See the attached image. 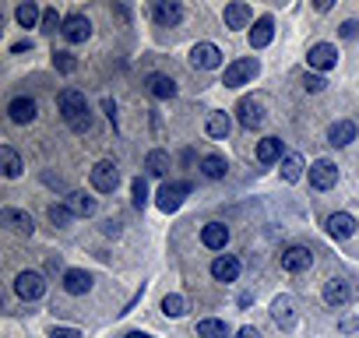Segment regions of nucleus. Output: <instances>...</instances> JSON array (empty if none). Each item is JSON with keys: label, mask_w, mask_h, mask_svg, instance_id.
Returning <instances> with one entry per match:
<instances>
[{"label": "nucleus", "mask_w": 359, "mask_h": 338, "mask_svg": "<svg viewBox=\"0 0 359 338\" xmlns=\"http://www.w3.org/2000/svg\"><path fill=\"white\" fill-rule=\"evenodd\" d=\"M60 117L67 120V127H71L74 134L92 131V110H88L85 92H78V89H64V92H60Z\"/></svg>", "instance_id": "f257e3e1"}, {"label": "nucleus", "mask_w": 359, "mask_h": 338, "mask_svg": "<svg viewBox=\"0 0 359 338\" xmlns=\"http://www.w3.org/2000/svg\"><path fill=\"white\" fill-rule=\"evenodd\" d=\"M257 71H261V64H257L254 57L233 60V64L226 67V74H222V84H226V89H240V84H247V81L257 78Z\"/></svg>", "instance_id": "f03ea898"}, {"label": "nucleus", "mask_w": 359, "mask_h": 338, "mask_svg": "<svg viewBox=\"0 0 359 338\" xmlns=\"http://www.w3.org/2000/svg\"><path fill=\"white\" fill-rule=\"evenodd\" d=\"M92 187H96L99 194H113V191L120 187V166H117L113 159H103V162L92 166Z\"/></svg>", "instance_id": "7ed1b4c3"}, {"label": "nucleus", "mask_w": 359, "mask_h": 338, "mask_svg": "<svg viewBox=\"0 0 359 338\" xmlns=\"http://www.w3.org/2000/svg\"><path fill=\"white\" fill-rule=\"evenodd\" d=\"M191 194V184L187 180H169V184H162L159 187V194H155V205L162 208V212H176L180 205H184V198Z\"/></svg>", "instance_id": "20e7f679"}, {"label": "nucleus", "mask_w": 359, "mask_h": 338, "mask_svg": "<svg viewBox=\"0 0 359 338\" xmlns=\"http://www.w3.org/2000/svg\"><path fill=\"white\" fill-rule=\"evenodd\" d=\"M335 184H338V166H335L331 159H317V162L310 166V187L331 191Z\"/></svg>", "instance_id": "39448f33"}, {"label": "nucleus", "mask_w": 359, "mask_h": 338, "mask_svg": "<svg viewBox=\"0 0 359 338\" xmlns=\"http://www.w3.org/2000/svg\"><path fill=\"white\" fill-rule=\"evenodd\" d=\"M219 64H222V50L215 43H198L191 50V67L194 71H215Z\"/></svg>", "instance_id": "423d86ee"}, {"label": "nucleus", "mask_w": 359, "mask_h": 338, "mask_svg": "<svg viewBox=\"0 0 359 338\" xmlns=\"http://www.w3.org/2000/svg\"><path fill=\"white\" fill-rule=\"evenodd\" d=\"M15 293H18L22 300H39V296L46 293V279H43V272H18V279H15Z\"/></svg>", "instance_id": "0eeeda50"}, {"label": "nucleus", "mask_w": 359, "mask_h": 338, "mask_svg": "<svg viewBox=\"0 0 359 338\" xmlns=\"http://www.w3.org/2000/svg\"><path fill=\"white\" fill-rule=\"evenodd\" d=\"M60 36H64L67 43H85L88 36H92V22H88L85 15H67V18H64Z\"/></svg>", "instance_id": "6e6552de"}, {"label": "nucleus", "mask_w": 359, "mask_h": 338, "mask_svg": "<svg viewBox=\"0 0 359 338\" xmlns=\"http://www.w3.org/2000/svg\"><path fill=\"white\" fill-rule=\"evenodd\" d=\"M310 265H314V254H310L307 247H289V250H282V268H286V272L300 275V272H307Z\"/></svg>", "instance_id": "1a4fd4ad"}, {"label": "nucleus", "mask_w": 359, "mask_h": 338, "mask_svg": "<svg viewBox=\"0 0 359 338\" xmlns=\"http://www.w3.org/2000/svg\"><path fill=\"white\" fill-rule=\"evenodd\" d=\"M152 18H155V25H162V29H173L180 18H184V8H180L176 0H159V4L152 8Z\"/></svg>", "instance_id": "9d476101"}, {"label": "nucleus", "mask_w": 359, "mask_h": 338, "mask_svg": "<svg viewBox=\"0 0 359 338\" xmlns=\"http://www.w3.org/2000/svg\"><path fill=\"white\" fill-rule=\"evenodd\" d=\"M310 67L314 71H331L335 64H338V50L331 46V43H317V46H310Z\"/></svg>", "instance_id": "9b49d317"}, {"label": "nucleus", "mask_w": 359, "mask_h": 338, "mask_svg": "<svg viewBox=\"0 0 359 338\" xmlns=\"http://www.w3.org/2000/svg\"><path fill=\"white\" fill-rule=\"evenodd\" d=\"M349 296H352V286H349L345 279H338V275H335V279H328V282H324V303H328V307H345V303H349Z\"/></svg>", "instance_id": "f8f14e48"}, {"label": "nucleus", "mask_w": 359, "mask_h": 338, "mask_svg": "<svg viewBox=\"0 0 359 338\" xmlns=\"http://www.w3.org/2000/svg\"><path fill=\"white\" fill-rule=\"evenodd\" d=\"M8 117H11V124H32L36 120V99H29V96L11 99L8 103Z\"/></svg>", "instance_id": "ddd939ff"}, {"label": "nucleus", "mask_w": 359, "mask_h": 338, "mask_svg": "<svg viewBox=\"0 0 359 338\" xmlns=\"http://www.w3.org/2000/svg\"><path fill=\"white\" fill-rule=\"evenodd\" d=\"M201 243H205L208 250H226V243H229V226H226V222H208V226L201 229Z\"/></svg>", "instance_id": "4468645a"}, {"label": "nucleus", "mask_w": 359, "mask_h": 338, "mask_svg": "<svg viewBox=\"0 0 359 338\" xmlns=\"http://www.w3.org/2000/svg\"><path fill=\"white\" fill-rule=\"evenodd\" d=\"M212 275L219 282H236L240 279V261L233 258V254H219V258L212 261Z\"/></svg>", "instance_id": "2eb2a0df"}, {"label": "nucleus", "mask_w": 359, "mask_h": 338, "mask_svg": "<svg viewBox=\"0 0 359 338\" xmlns=\"http://www.w3.org/2000/svg\"><path fill=\"white\" fill-rule=\"evenodd\" d=\"M236 113H240V124H243L247 131H254V127H261V124H264V110H261V103H257V99H240Z\"/></svg>", "instance_id": "dca6fc26"}, {"label": "nucleus", "mask_w": 359, "mask_h": 338, "mask_svg": "<svg viewBox=\"0 0 359 338\" xmlns=\"http://www.w3.org/2000/svg\"><path fill=\"white\" fill-rule=\"evenodd\" d=\"M64 289H67L71 296H85L88 289H92V275L81 272V268H67V272H64Z\"/></svg>", "instance_id": "f3484780"}, {"label": "nucleus", "mask_w": 359, "mask_h": 338, "mask_svg": "<svg viewBox=\"0 0 359 338\" xmlns=\"http://www.w3.org/2000/svg\"><path fill=\"white\" fill-rule=\"evenodd\" d=\"M0 219H4V226H11V229L22 233V236H32V229H36L32 215H29V212H18V208H4V212H0Z\"/></svg>", "instance_id": "a211bd4d"}, {"label": "nucleus", "mask_w": 359, "mask_h": 338, "mask_svg": "<svg viewBox=\"0 0 359 338\" xmlns=\"http://www.w3.org/2000/svg\"><path fill=\"white\" fill-rule=\"evenodd\" d=\"M352 141H356V124H352V120H338V124L328 127V145L345 148V145H352Z\"/></svg>", "instance_id": "6ab92c4d"}, {"label": "nucleus", "mask_w": 359, "mask_h": 338, "mask_svg": "<svg viewBox=\"0 0 359 338\" xmlns=\"http://www.w3.org/2000/svg\"><path fill=\"white\" fill-rule=\"evenodd\" d=\"M272 317H275L279 328H293L296 324V303H293V296H279L272 303Z\"/></svg>", "instance_id": "aec40b11"}, {"label": "nucleus", "mask_w": 359, "mask_h": 338, "mask_svg": "<svg viewBox=\"0 0 359 338\" xmlns=\"http://www.w3.org/2000/svg\"><path fill=\"white\" fill-rule=\"evenodd\" d=\"M272 39H275V22H272V18H257L254 29H250V46H254V50H264Z\"/></svg>", "instance_id": "412c9836"}, {"label": "nucleus", "mask_w": 359, "mask_h": 338, "mask_svg": "<svg viewBox=\"0 0 359 338\" xmlns=\"http://www.w3.org/2000/svg\"><path fill=\"white\" fill-rule=\"evenodd\" d=\"M328 233H331L335 240H349V236L356 233V219H352L349 212H335V215L328 219Z\"/></svg>", "instance_id": "4be33fe9"}, {"label": "nucleus", "mask_w": 359, "mask_h": 338, "mask_svg": "<svg viewBox=\"0 0 359 338\" xmlns=\"http://www.w3.org/2000/svg\"><path fill=\"white\" fill-rule=\"evenodd\" d=\"M148 92L155 99H173L176 96V81L169 74H148Z\"/></svg>", "instance_id": "5701e85b"}, {"label": "nucleus", "mask_w": 359, "mask_h": 338, "mask_svg": "<svg viewBox=\"0 0 359 338\" xmlns=\"http://www.w3.org/2000/svg\"><path fill=\"white\" fill-rule=\"evenodd\" d=\"M226 29H247L250 25V18H254V11L247 8V4H226Z\"/></svg>", "instance_id": "b1692460"}, {"label": "nucleus", "mask_w": 359, "mask_h": 338, "mask_svg": "<svg viewBox=\"0 0 359 338\" xmlns=\"http://www.w3.org/2000/svg\"><path fill=\"white\" fill-rule=\"evenodd\" d=\"M257 162H264V166L282 162V141H279V138H264V141H257Z\"/></svg>", "instance_id": "393cba45"}, {"label": "nucleus", "mask_w": 359, "mask_h": 338, "mask_svg": "<svg viewBox=\"0 0 359 338\" xmlns=\"http://www.w3.org/2000/svg\"><path fill=\"white\" fill-rule=\"evenodd\" d=\"M0 166H4V177H8V180H18V177H22V155H18L11 145L0 148Z\"/></svg>", "instance_id": "a878e982"}, {"label": "nucleus", "mask_w": 359, "mask_h": 338, "mask_svg": "<svg viewBox=\"0 0 359 338\" xmlns=\"http://www.w3.org/2000/svg\"><path fill=\"white\" fill-rule=\"evenodd\" d=\"M205 131H208V138H219V141H222V138H229V131H233V117L219 110V113H212V117H208Z\"/></svg>", "instance_id": "bb28decb"}, {"label": "nucleus", "mask_w": 359, "mask_h": 338, "mask_svg": "<svg viewBox=\"0 0 359 338\" xmlns=\"http://www.w3.org/2000/svg\"><path fill=\"white\" fill-rule=\"evenodd\" d=\"M198 338H229V324L219 317H205L198 324Z\"/></svg>", "instance_id": "cd10ccee"}, {"label": "nucleus", "mask_w": 359, "mask_h": 338, "mask_svg": "<svg viewBox=\"0 0 359 338\" xmlns=\"http://www.w3.org/2000/svg\"><path fill=\"white\" fill-rule=\"evenodd\" d=\"M226 169H229V166H226L222 155H205V159H201V173H205L208 180H222Z\"/></svg>", "instance_id": "c85d7f7f"}, {"label": "nucleus", "mask_w": 359, "mask_h": 338, "mask_svg": "<svg viewBox=\"0 0 359 338\" xmlns=\"http://www.w3.org/2000/svg\"><path fill=\"white\" fill-rule=\"evenodd\" d=\"M166 169H169V155L166 152H148V159H145V173L148 177H166Z\"/></svg>", "instance_id": "c756f323"}, {"label": "nucleus", "mask_w": 359, "mask_h": 338, "mask_svg": "<svg viewBox=\"0 0 359 338\" xmlns=\"http://www.w3.org/2000/svg\"><path fill=\"white\" fill-rule=\"evenodd\" d=\"M15 15H18V25H22V29H36V25H43V11L32 4V0H29V4H18Z\"/></svg>", "instance_id": "7c9ffc66"}, {"label": "nucleus", "mask_w": 359, "mask_h": 338, "mask_svg": "<svg viewBox=\"0 0 359 338\" xmlns=\"http://www.w3.org/2000/svg\"><path fill=\"white\" fill-rule=\"evenodd\" d=\"M303 169H307V166H303V159H300V155H296V152H293V155H286V159H282V177H286V180H289V184H296V180H300V177H303Z\"/></svg>", "instance_id": "2f4dec72"}, {"label": "nucleus", "mask_w": 359, "mask_h": 338, "mask_svg": "<svg viewBox=\"0 0 359 338\" xmlns=\"http://www.w3.org/2000/svg\"><path fill=\"white\" fill-rule=\"evenodd\" d=\"M162 314H166V317H184V314H187V300L180 296V293H169V296L162 300Z\"/></svg>", "instance_id": "473e14b6"}, {"label": "nucleus", "mask_w": 359, "mask_h": 338, "mask_svg": "<svg viewBox=\"0 0 359 338\" xmlns=\"http://www.w3.org/2000/svg\"><path fill=\"white\" fill-rule=\"evenodd\" d=\"M71 212H74V215H96V198L71 194Z\"/></svg>", "instance_id": "72a5a7b5"}, {"label": "nucleus", "mask_w": 359, "mask_h": 338, "mask_svg": "<svg viewBox=\"0 0 359 338\" xmlns=\"http://www.w3.org/2000/svg\"><path fill=\"white\" fill-rule=\"evenodd\" d=\"M53 64H57L60 74H74V71H78V60H74V53H67V50H53Z\"/></svg>", "instance_id": "f704fd0d"}, {"label": "nucleus", "mask_w": 359, "mask_h": 338, "mask_svg": "<svg viewBox=\"0 0 359 338\" xmlns=\"http://www.w3.org/2000/svg\"><path fill=\"white\" fill-rule=\"evenodd\" d=\"M46 215H50V222H53V226H67V222L74 219L71 205H50V212H46Z\"/></svg>", "instance_id": "c9c22d12"}, {"label": "nucleus", "mask_w": 359, "mask_h": 338, "mask_svg": "<svg viewBox=\"0 0 359 338\" xmlns=\"http://www.w3.org/2000/svg\"><path fill=\"white\" fill-rule=\"evenodd\" d=\"M57 29H64V18L57 15V8H46L43 11V32H57Z\"/></svg>", "instance_id": "e433bc0d"}, {"label": "nucleus", "mask_w": 359, "mask_h": 338, "mask_svg": "<svg viewBox=\"0 0 359 338\" xmlns=\"http://www.w3.org/2000/svg\"><path fill=\"white\" fill-rule=\"evenodd\" d=\"M145 205H148V180L138 177L134 180V208H145Z\"/></svg>", "instance_id": "4c0bfd02"}, {"label": "nucleus", "mask_w": 359, "mask_h": 338, "mask_svg": "<svg viewBox=\"0 0 359 338\" xmlns=\"http://www.w3.org/2000/svg\"><path fill=\"white\" fill-rule=\"evenodd\" d=\"M303 89H307V92H324L328 81H324L321 74H307V78H303Z\"/></svg>", "instance_id": "58836bf2"}, {"label": "nucleus", "mask_w": 359, "mask_h": 338, "mask_svg": "<svg viewBox=\"0 0 359 338\" xmlns=\"http://www.w3.org/2000/svg\"><path fill=\"white\" fill-rule=\"evenodd\" d=\"M50 338H81V331L78 328H53Z\"/></svg>", "instance_id": "ea45409f"}, {"label": "nucleus", "mask_w": 359, "mask_h": 338, "mask_svg": "<svg viewBox=\"0 0 359 338\" xmlns=\"http://www.w3.org/2000/svg\"><path fill=\"white\" fill-rule=\"evenodd\" d=\"M338 32H342V39H356L359 36V22H345Z\"/></svg>", "instance_id": "a19ab883"}, {"label": "nucleus", "mask_w": 359, "mask_h": 338, "mask_svg": "<svg viewBox=\"0 0 359 338\" xmlns=\"http://www.w3.org/2000/svg\"><path fill=\"white\" fill-rule=\"evenodd\" d=\"M103 233H106V236H120V222H113V219L103 222Z\"/></svg>", "instance_id": "79ce46f5"}, {"label": "nucleus", "mask_w": 359, "mask_h": 338, "mask_svg": "<svg viewBox=\"0 0 359 338\" xmlns=\"http://www.w3.org/2000/svg\"><path fill=\"white\" fill-rule=\"evenodd\" d=\"M236 338H261V331H257V328H240Z\"/></svg>", "instance_id": "37998d69"}, {"label": "nucleus", "mask_w": 359, "mask_h": 338, "mask_svg": "<svg viewBox=\"0 0 359 338\" xmlns=\"http://www.w3.org/2000/svg\"><path fill=\"white\" fill-rule=\"evenodd\" d=\"M11 53H32V43H15Z\"/></svg>", "instance_id": "c03bdc74"}, {"label": "nucleus", "mask_w": 359, "mask_h": 338, "mask_svg": "<svg viewBox=\"0 0 359 338\" xmlns=\"http://www.w3.org/2000/svg\"><path fill=\"white\" fill-rule=\"evenodd\" d=\"M103 110L110 113V120H117V106H113V99H106V103H103Z\"/></svg>", "instance_id": "a18cd8bd"}, {"label": "nucleus", "mask_w": 359, "mask_h": 338, "mask_svg": "<svg viewBox=\"0 0 359 338\" xmlns=\"http://www.w3.org/2000/svg\"><path fill=\"white\" fill-rule=\"evenodd\" d=\"M124 338H152V335H145V331H131V335H124Z\"/></svg>", "instance_id": "49530a36"}]
</instances>
